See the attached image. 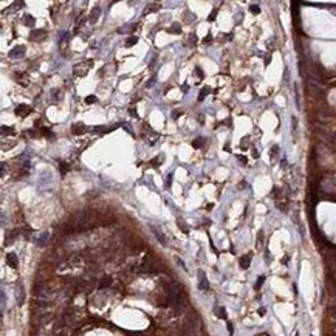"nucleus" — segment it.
I'll return each instance as SVG.
<instances>
[{"label":"nucleus","mask_w":336,"mask_h":336,"mask_svg":"<svg viewBox=\"0 0 336 336\" xmlns=\"http://www.w3.org/2000/svg\"><path fill=\"white\" fill-rule=\"evenodd\" d=\"M93 67V60L92 59H87V60H82V62L76 64L73 67V73L76 76H85V74L90 71V68Z\"/></svg>","instance_id":"nucleus-1"},{"label":"nucleus","mask_w":336,"mask_h":336,"mask_svg":"<svg viewBox=\"0 0 336 336\" xmlns=\"http://www.w3.org/2000/svg\"><path fill=\"white\" fill-rule=\"evenodd\" d=\"M25 53H26V47L25 45H17V47H14L8 53V57H11V59H20V57L25 56Z\"/></svg>","instance_id":"nucleus-2"},{"label":"nucleus","mask_w":336,"mask_h":336,"mask_svg":"<svg viewBox=\"0 0 336 336\" xmlns=\"http://www.w3.org/2000/svg\"><path fill=\"white\" fill-rule=\"evenodd\" d=\"M47 39V31L45 30H33L30 33V40L33 42H42Z\"/></svg>","instance_id":"nucleus-3"},{"label":"nucleus","mask_w":336,"mask_h":336,"mask_svg":"<svg viewBox=\"0 0 336 336\" xmlns=\"http://www.w3.org/2000/svg\"><path fill=\"white\" fill-rule=\"evenodd\" d=\"M31 112H33V108H31L30 105H26V104H20V105H17L16 110H14V113H16L17 116H20V118H25V116H28Z\"/></svg>","instance_id":"nucleus-4"},{"label":"nucleus","mask_w":336,"mask_h":336,"mask_svg":"<svg viewBox=\"0 0 336 336\" xmlns=\"http://www.w3.org/2000/svg\"><path fill=\"white\" fill-rule=\"evenodd\" d=\"M14 79H16L17 84H20L22 87H28V85H30V78H28V74H26V73H20V71H17V73L14 74Z\"/></svg>","instance_id":"nucleus-5"},{"label":"nucleus","mask_w":336,"mask_h":336,"mask_svg":"<svg viewBox=\"0 0 336 336\" xmlns=\"http://www.w3.org/2000/svg\"><path fill=\"white\" fill-rule=\"evenodd\" d=\"M208 287H209V284H208V279L204 276V273L201 270H198V288L204 291V290H208Z\"/></svg>","instance_id":"nucleus-6"},{"label":"nucleus","mask_w":336,"mask_h":336,"mask_svg":"<svg viewBox=\"0 0 336 336\" xmlns=\"http://www.w3.org/2000/svg\"><path fill=\"white\" fill-rule=\"evenodd\" d=\"M68 36H70V34H68V33H64V34H62V37H60V40H59V50H60V53H62L64 56L67 54V47H68Z\"/></svg>","instance_id":"nucleus-7"},{"label":"nucleus","mask_w":336,"mask_h":336,"mask_svg":"<svg viewBox=\"0 0 336 336\" xmlns=\"http://www.w3.org/2000/svg\"><path fill=\"white\" fill-rule=\"evenodd\" d=\"M150 229H152V232L155 234V237L158 239V242L163 245V246H166L167 245V242H166V237H164V234L161 232V229L160 228H155V226H150Z\"/></svg>","instance_id":"nucleus-8"},{"label":"nucleus","mask_w":336,"mask_h":336,"mask_svg":"<svg viewBox=\"0 0 336 336\" xmlns=\"http://www.w3.org/2000/svg\"><path fill=\"white\" fill-rule=\"evenodd\" d=\"M87 130V127L82 124V122H74V124L71 126V133L73 135H82Z\"/></svg>","instance_id":"nucleus-9"},{"label":"nucleus","mask_w":336,"mask_h":336,"mask_svg":"<svg viewBox=\"0 0 336 336\" xmlns=\"http://www.w3.org/2000/svg\"><path fill=\"white\" fill-rule=\"evenodd\" d=\"M6 262H8V265L11 266V268H17L19 260H17V256L14 254V252H8V256H6Z\"/></svg>","instance_id":"nucleus-10"},{"label":"nucleus","mask_w":336,"mask_h":336,"mask_svg":"<svg viewBox=\"0 0 336 336\" xmlns=\"http://www.w3.org/2000/svg\"><path fill=\"white\" fill-rule=\"evenodd\" d=\"M99 16H101V8H93V11H92V14H90V22L92 23H96L98 22V19H99Z\"/></svg>","instance_id":"nucleus-11"},{"label":"nucleus","mask_w":336,"mask_h":336,"mask_svg":"<svg viewBox=\"0 0 336 336\" xmlns=\"http://www.w3.org/2000/svg\"><path fill=\"white\" fill-rule=\"evenodd\" d=\"M112 285V277L110 276H104L99 282V288H108Z\"/></svg>","instance_id":"nucleus-12"},{"label":"nucleus","mask_w":336,"mask_h":336,"mask_svg":"<svg viewBox=\"0 0 336 336\" xmlns=\"http://www.w3.org/2000/svg\"><path fill=\"white\" fill-rule=\"evenodd\" d=\"M34 23H36V19H34L31 14H25V16H23V25H26V26H34Z\"/></svg>","instance_id":"nucleus-13"},{"label":"nucleus","mask_w":336,"mask_h":336,"mask_svg":"<svg viewBox=\"0 0 336 336\" xmlns=\"http://www.w3.org/2000/svg\"><path fill=\"white\" fill-rule=\"evenodd\" d=\"M19 6H23V2H14V3H12V5L9 6V8H6V9H5V14H6V12H8V14L14 12L16 9H19Z\"/></svg>","instance_id":"nucleus-14"},{"label":"nucleus","mask_w":336,"mask_h":336,"mask_svg":"<svg viewBox=\"0 0 336 336\" xmlns=\"http://www.w3.org/2000/svg\"><path fill=\"white\" fill-rule=\"evenodd\" d=\"M249 263H251V256H243L242 259H240V266H242L243 270L248 268Z\"/></svg>","instance_id":"nucleus-15"},{"label":"nucleus","mask_w":336,"mask_h":336,"mask_svg":"<svg viewBox=\"0 0 336 336\" xmlns=\"http://www.w3.org/2000/svg\"><path fill=\"white\" fill-rule=\"evenodd\" d=\"M167 31L170 34H181V23H172V26Z\"/></svg>","instance_id":"nucleus-16"},{"label":"nucleus","mask_w":336,"mask_h":336,"mask_svg":"<svg viewBox=\"0 0 336 336\" xmlns=\"http://www.w3.org/2000/svg\"><path fill=\"white\" fill-rule=\"evenodd\" d=\"M215 316L220 318V319H226V310L223 307H217L215 308Z\"/></svg>","instance_id":"nucleus-17"},{"label":"nucleus","mask_w":336,"mask_h":336,"mask_svg":"<svg viewBox=\"0 0 336 336\" xmlns=\"http://www.w3.org/2000/svg\"><path fill=\"white\" fill-rule=\"evenodd\" d=\"M136 42H138V37H136V36H129V37L126 39V47L130 48V47H133Z\"/></svg>","instance_id":"nucleus-18"},{"label":"nucleus","mask_w":336,"mask_h":336,"mask_svg":"<svg viewBox=\"0 0 336 336\" xmlns=\"http://www.w3.org/2000/svg\"><path fill=\"white\" fill-rule=\"evenodd\" d=\"M59 167H60V174L65 175L68 170H70V164H67L65 161H59Z\"/></svg>","instance_id":"nucleus-19"},{"label":"nucleus","mask_w":336,"mask_h":336,"mask_svg":"<svg viewBox=\"0 0 336 336\" xmlns=\"http://www.w3.org/2000/svg\"><path fill=\"white\" fill-rule=\"evenodd\" d=\"M203 144H204V138H201V136H200V138H197V140L192 141V147H194V149H200Z\"/></svg>","instance_id":"nucleus-20"},{"label":"nucleus","mask_w":336,"mask_h":336,"mask_svg":"<svg viewBox=\"0 0 336 336\" xmlns=\"http://www.w3.org/2000/svg\"><path fill=\"white\" fill-rule=\"evenodd\" d=\"M158 9H160V6H158V5H149V6H147V9L144 11V16L150 14V12H156Z\"/></svg>","instance_id":"nucleus-21"},{"label":"nucleus","mask_w":336,"mask_h":336,"mask_svg":"<svg viewBox=\"0 0 336 336\" xmlns=\"http://www.w3.org/2000/svg\"><path fill=\"white\" fill-rule=\"evenodd\" d=\"M209 92H211V88H209V87H204V88H201V92H200V95H198V101L201 102V101L204 99V96H206V95H208Z\"/></svg>","instance_id":"nucleus-22"},{"label":"nucleus","mask_w":336,"mask_h":336,"mask_svg":"<svg viewBox=\"0 0 336 336\" xmlns=\"http://www.w3.org/2000/svg\"><path fill=\"white\" fill-rule=\"evenodd\" d=\"M2 133H3V136H6V135H14V129L3 126V127H2Z\"/></svg>","instance_id":"nucleus-23"},{"label":"nucleus","mask_w":336,"mask_h":336,"mask_svg":"<svg viewBox=\"0 0 336 336\" xmlns=\"http://www.w3.org/2000/svg\"><path fill=\"white\" fill-rule=\"evenodd\" d=\"M96 101H98V98H96V96H93V95H90V96H87V98H85V102H87V104H95Z\"/></svg>","instance_id":"nucleus-24"},{"label":"nucleus","mask_w":336,"mask_h":336,"mask_svg":"<svg viewBox=\"0 0 336 336\" xmlns=\"http://www.w3.org/2000/svg\"><path fill=\"white\" fill-rule=\"evenodd\" d=\"M150 164H152L153 167H158L160 164H161V156H158V158H153L152 161H150Z\"/></svg>","instance_id":"nucleus-25"},{"label":"nucleus","mask_w":336,"mask_h":336,"mask_svg":"<svg viewBox=\"0 0 336 336\" xmlns=\"http://www.w3.org/2000/svg\"><path fill=\"white\" fill-rule=\"evenodd\" d=\"M47 239H48V234L45 232V234H42L40 236V240L37 242V245H40V246H44V242H47Z\"/></svg>","instance_id":"nucleus-26"},{"label":"nucleus","mask_w":336,"mask_h":336,"mask_svg":"<svg viewBox=\"0 0 336 336\" xmlns=\"http://www.w3.org/2000/svg\"><path fill=\"white\" fill-rule=\"evenodd\" d=\"M263 282H265V277H263V276H260V277H259V280L256 282V290H259V288L262 287V284H263Z\"/></svg>","instance_id":"nucleus-27"},{"label":"nucleus","mask_w":336,"mask_h":336,"mask_svg":"<svg viewBox=\"0 0 336 336\" xmlns=\"http://www.w3.org/2000/svg\"><path fill=\"white\" fill-rule=\"evenodd\" d=\"M189 42H191V44H194V45L197 44V34H195V33L189 34Z\"/></svg>","instance_id":"nucleus-28"},{"label":"nucleus","mask_w":336,"mask_h":336,"mask_svg":"<svg viewBox=\"0 0 336 336\" xmlns=\"http://www.w3.org/2000/svg\"><path fill=\"white\" fill-rule=\"evenodd\" d=\"M129 113L132 115L133 118H138V113H136V108H135V107H130V108H129Z\"/></svg>","instance_id":"nucleus-29"},{"label":"nucleus","mask_w":336,"mask_h":336,"mask_svg":"<svg viewBox=\"0 0 336 336\" xmlns=\"http://www.w3.org/2000/svg\"><path fill=\"white\" fill-rule=\"evenodd\" d=\"M251 12H254V14H259V12H260V8H259L257 5H252V6H251Z\"/></svg>","instance_id":"nucleus-30"},{"label":"nucleus","mask_w":336,"mask_h":336,"mask_svg":"<svg viewBox=\"0 0 336 336\" xmlns=\"http://www.w3.org/2000/svg\"><path fill=\"white\" fill-rule=\"evenodd\" d=\"M155 81H156V78H152L150 81H147V84H146V87L147 88H150V87H153V84H155Z\"/></svg>","instance_id":"nucleus-31"},{"label":"nucleus","mask_w":336,"mask_h":336,"mask_svg":"<svg viewBox=\"0 0 336 336\" xmlns=\"http://www.w3.org/2000/svg\"><path fill=\"white\" fill-rule=\"evenodd\" d=\"M195 71H197V74H198V78H203V70H201V68L200 67H195Z\"/></svg>","instance_id":"nucleus-32"},{"label":"nucleus","mask_w":336,"mask_h":336,"mask_svg":"<svg viewBox=\"0 0 336 336\" xmlns=\"http://www.w3.org/2000/svg\"><path fill=\"white\" fill-rule=\"evenodd\" d=\"M181 113H183L181 110H177V112H174V113H172V116H174V118H178V116H180Z\"/></svg>","instance_id":"nucleus-33"},{"label":"nucleus","mask_w":336,"mask_h":336,"mask_svg":"<svg viewBox=\"0 0 336 336\" xmlns=\"http://www.w3.org/2000/svg\"><path fill=\"white\" fill-rule=\"evenodd\" d=\"M215 14H217V9H214V11H212V14L209 16V20H214V19H215Z\"/></svg>","instance_id":"nucleus-34"},{"label":"nucleus","mask_w":336,"mask_h":336,"mask_svg":"<svg viewBox=\"0 0 336 336\" xmlns=\"http://www.w3.org/2000/svg\"><path fill=\"white\" fill-rule=\"evenodd\" d=\"M170 181H172V175H169V177H167V181H166V186H169V184H170Z\"/></svg>","instance_id":"nucleus-35"},{"label":"nucleus","mask_w":336,"mask_h":336,"mask_svg":"<svg viewBox=\"0 0 336 336\" xmlns=\"http://www.w3.org/2000/svg\"><path fill=\"white\" fill-rule=\"evenodd\" d=\"M259 314H260V316H263V314H265V308H260V310H259Z\"/></svg>","instance_id":"nucleus-36"},{"label":"nucleus","mask_w":336,"mask_h":336,"mask_svg":"<svg viewBox=\"0 0 336 336\" xmlns=\"http://www.w3.org/2000/svg\"><path fill=\"white\" fill-rule=\"evenodd\" d=\"M203 42H204V44H206V42H211V36H208V37H204V39H203Z\"/></svg>","instance_id":"nucleus-37"},{"label":"nucleus","mask_w":336,"mask_h":336,"mask_svg":"<svg viewBox=\"0 0 336 336\" xmlns=\"http://www.w3.org/2000/svg\"><path fill=\"white\" fill-rule=\"evenodd\" d=\"M116 2H119V0H113V2H112V3H116Z\"/></svg>","instance_id":"nucleus-38"}]
</instances>
